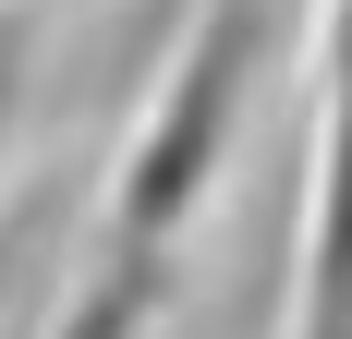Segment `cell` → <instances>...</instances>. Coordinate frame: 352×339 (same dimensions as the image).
Segmentation results:
<instances>
[{
	"mask_svg": "<svg viewBox=\"0 0 352 339\" xmlns=\"http://www.w3.org/2000/svg\"><path fill=\"white\" fill-rule=\"evenodd\" d=\"M255 73H267V0H207V25L170 49L158 97L134 109L122 170H109V242H182V218L219 194L231 134L255 109Z\"/></svg>",
	"mask_w": 352,
	"mask_h": 339,
	"instance_id": "obj_1",
	"label": "cell"
},
{
	"mask_svg": "<svg viewBox=\"0 0 352 339\" xmlns=\"http://www.w3.org/2000/svg\"><path fill=\"white\" fill-rule=\"evenodd\" d=\"M292 339H352V0L316 36V170H304V242H292Z\"/></svg>",
	"mask_w": 352,
	"mask_h": 339,
	"instance_id": "obj_2",
	"label": "cell"
},
{
	"mask_svg": "<svg viewBox=\"0 0 352 339\" xmlns=\"http://www.w3.org/2000/svg\"><path fill=\"white\" fill-rule=\"evenodd\" d=\"M25 85H36V25L0 12V158H12V121H25Z\"/></svg>",
	"mask_w": 352,
	"mask_h": 339,
	"instance_id": "obj_3",
	"label": "cell"
},
{
	"mask_svg": "<svg viewBox=\"0 0 352 339\" xmlns=\"http://www.w3.org/2000/svg\"><path fill=\"white\" fill-rule=\"evenodd\" d=\"M0 303H12V242H0Z\"/></svg>",
	"mask_w": 352,
	"mask_h": 339,
	"instance_id": "obj_4",
	"label": "cell"
}]
</instances>
